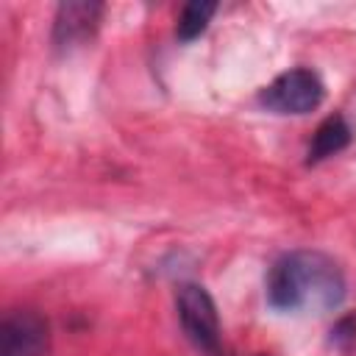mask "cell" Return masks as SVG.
<instances>
[{
  "label": "cell",
  "mask_w": 356,
  "mask_h": 356,
  "mask_svg": "<svg viewBox=\"0 0 356 356\" xmlns=\"http://www.w3.org/2000/svg\"><path fill=\"white\" fill-rule=\"evenodd\" d=\"M270 306L281 312L323 314L342 303L345 278L334 259L314 250H295L278 259L267 275Z\"/></svg>",
  "instance_id": "obj_1"
},
{
  "label": "cell",
  "mask_w": 356,
  "mask_h": 356,
  "mask_svg": "<svg viewBox=\"0 0 356 356\" xmlns=\"http://www.w3.org/2000/svg\"><path fill=\"white\" fill-rule=\"evenodd\" d=\"M320 100L323 83L312 70H289L261 92V103L275 114H306L317 108Z\"/></svg>",
  "instance_id": "obj_2"
},
{
  "label": "cell",
  "mask_w": 356,
  "mask_h": 356,
  "mask_svg": "<svg viewBox=\"0 0 356 356\" xmlns=\"http://www.w3.org/2000/svg\"><path fill=\"white\" fill-rule=\"evenodd\" d=\"M178 317L184 334L200 348L214 350L220 342V317L211 295L197 284H184L178 289Z\"/></svg>",
  "instance_id": "obj_3"
},
{
  "label": "cell",
  "mask_w": 356,
  "mask_h": 356,
  "mask_svg": "<svg viewBox=\"0 0 356 356\" xmlns=\"http://www.w3.org/2000/svg\"><path fill=\"white\" fill-rule=\"evenodd\" d=\"M47 323L36 312H14L0 325V356H44Z\"/></svg>",
  "instance_id": "obj_4"
},
{
  "label": "cell",
  "mask_w": 356,
  "mask_h": 356,
  "mask_svg": "<svg viewBox=\"0 0 356 356\" xmlns=\"http://www.w3.org/2000/svg\"><path fill=\"white\" fill-rule=\"evenodd\" d=\"M103 6L100 3H86V0H70L61 3L56 11V25H53V42L56 47H75L86 42L100 19Z\"/></svg>",
  "instance_id": "obj_5"
},
{
  "label": "cell",
  "mask_w": 356,
  "mask_h": 356,
  "mask_svg": "<svg viewBox=\"0 0 356 356\" xmlns=\"http://www.w3.org/2000/svg\"><path fill=\"white\" fill-rule=\"evenodd\" d=\"M350 142V128L342 117H328L317 131L309 145V161H323L334 153H339Z\"/></svg>",
  "instance_id": "obj_6"
},
{
  "label": "cell",
  "mask_w": 356,
  "mask_h": 356,
  "mask_svg": "<svg viewBox=\"0 0 356 356\" xmlns=\"http://www.w3.org/2000/svg\"><path fill=\"white\" fill-rule=\"evenodd\" d=\"M214 11H217V3H211V0H192V3H186V6L181 8L178 28H175L178 39H181V42L197 39V36L206 31V25H209V19H211Z\"/></svg>",
  "instance_id": "obj_7"
}]
</instances>
